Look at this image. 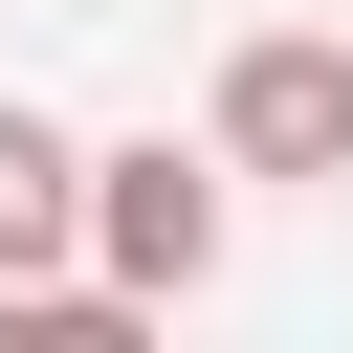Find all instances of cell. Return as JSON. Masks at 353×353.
Instances as JSON below:
<instances>
[{"mask_svg":"<svg viewBox=\"0 0 353 353\" xmlns=\"http://www.w3.org/2000/svg\"><path fill=\"white\" fill-rule=\"evenodd\" d=\"M221 243H243V154H221V132H199V154H176V132L88 154V265H110L132 309H199V287H221Z\"/></svg>","mask_w":353,"mask_h":353,"instance_id":"1","label":"cell"},{"mask_svg":"<svg viewBox=\"0 0 353 353\" xmlns=\"http://www.w3.org/2000/svg\"><path fill=\"white\" fill-rule=\"evenodd\" d=\"M243 176H353V44L331 22H265V44H221V110H199Z\"/></svg>","mask_w":353,"mask_h":353,"instance_id":"2","label":"cell"},{"mask_svg":"<svg viewBox=\"0 0 353 353\" xmlns=\"http://www.w3.org/2000/svg\"><path fill=\"white\" fill-rule=\"evenodd\" d=\"M0 287H110L88 265V132L0 88Z\"/></svg>","mask_w":353,"mask_h":353,"instance_id":"3","label":"cell"}]
</instances>
